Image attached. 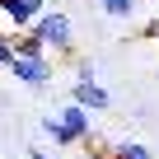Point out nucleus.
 I'll return each mask as SVG.
<instances>
[{
  "mask_svg": "<svg viewBox=\"0 0 159 159\" xmlns=\"http://www.w3.org/2000/svg\"><path fill=\"white\" fill-rule=\"evenodd\" d=\"M14 56H19V52H14V33H0V66L10 70V66H14Z\"/></svg>",
  "mask_w": 159,
  "mask_h": 159,
  "instance_id": "9",
  "label": "nucleus"
},
{
  "mask_svg": "<svg viewBox=\"0 0 159 159\" xmlns=\"http://www.w3.org/2000/svg\"><path fill=\"white\" fill-rule=\"evenodd\" d=\"M89 108H80L75 98L56 112H42V131L56 140V145H80V140H89Z\"/></svg>",
  "mask_w": 159,
  "mask_h": 159,
  "instance_id": "1",
  "label": "nucleus"
},
{
  "mask_svg": "<svg viewBox=\"0 0 159 159\" xmlns=\"http://www.w3.org/2000/svg\"><path fill=\"white\" fill-rule=\"evenodd\" d=\"M28 159H52V154H47V150H33V154H28Z\"/></svg>",
  "mask_w": 159,
  "mask_h": 159,
  "instance_id": "10",
  "label": "nucleus"
},
{
  "mask_svg": "<svg viewBox=\"0 0 159 159\" xmlns=\"http://www.w3.org/2000/svg\"><path fill=\"white\" fill-rule=\"evenodd\" d=\"M98 10H103L108 19H117V24H131V19L140 14V0H98Z\"/></svg>",
  "mask_w": 159,
  "mask_h": 159,
  "instance_id": "6",
  "label": "nucleus"
},
{
  "mask_svg": "<svg viewBox=\"0 0 159 159\" xmlns=\"http://www.w3.org/2000/svg\"><path fill=\"white\" fill-rule=\"evenodd\" d=\"M70 98L80 103V108H89V112H108V89L98 84V80H75V89H70Z\"/></svg>",
  "mask_w": 159,
  "mask_h": 159,
  "instance_id": "5",
  "label": "nucleus"
},
{
  "mask_svg": "<svg viewBox=\"0 0 159 159\" xmlns=\"http://www.w3.org/2000/svg\"><path fill=\"white\" fill-rule=\"evenodd\" d=\"M0 5H5V0H0Z\"/></svg>",
  "mask_w": 159,
  "mask_h": 159,
  "instance_id": "11",
  "label": "nucleus"
},
{
  "mask_svg": "<svg viewBox=\"0 0 159 159\" xmlns=\"http://www.w3.org/2000/svg\"><path fill=\"white\" fill-rule=\"evenodd\" d=\"M33 33H38L52 52H70V47H75V42H70V38H75V28H70V19H66L61 10H47V14L33 24Z\"/></svg>",
  "mask_w": 159,
  "mask_h": 159,
  "instance_id": "2",
  "label": "nucleus"
},
{
  "mask_svg": "<svg viewBox=\"0 0 159 159\" xmlns=\"http://www.w3.org/2000/svg\"><path fill=\"white\" fill-rule=\"evenodd\" d=\"M112 159H154V150L140 145V140H122V145L112 150Z\"/></svg>",
  "mask_w": 159,
  "mask_h": 159,
  "instance_id": "8",
  "label": "nucleus"
},
{
  "mask_svg": "<svg viewBox=\"0 0 159 159\" xmlns=\"http://www.w3.org/2000/svg\"><path fill=\"white\" fill-rule=\"evenodd\" d=\"M14 52L19 56H52V47L33 33V28H24V33H14Z\"/></svg>",
  "mask_w": 159,
  "mask_h": 159,
  "instance_id": "7",
  "label": "nucleus"
},
{
  "mask_svg": "<svg viewBox=\"0 0 159 159\" xmlns=\"http://www.w3.org/2000/svg\"><path fill=\"white\" fill-rule=\"evenodd\" d=\"M10 75L19 84H28V89H47L52 84V56H14Z\"/></svg>",
  "mask_w": 159,
  "mask_h": 159,
  "instance_id": "3",
  "label": "nucleus"
},
{
  "mask_svg": "<svg viewBox=\"0 0 159 159\" xmlns=\"http://www.w3.org/2000/svg\"><path fill=\"white\" fill-rule=\"evenodd\" d=\"M0 14L10 19L14 33H24V28H33V24L47 14V0H5V5H0Z\"/></svg>",
  "mask_w": 159,
  "mask_h": 159,
  "instance_id": "4",
  "label": "nucleus"
}]
</instances>
